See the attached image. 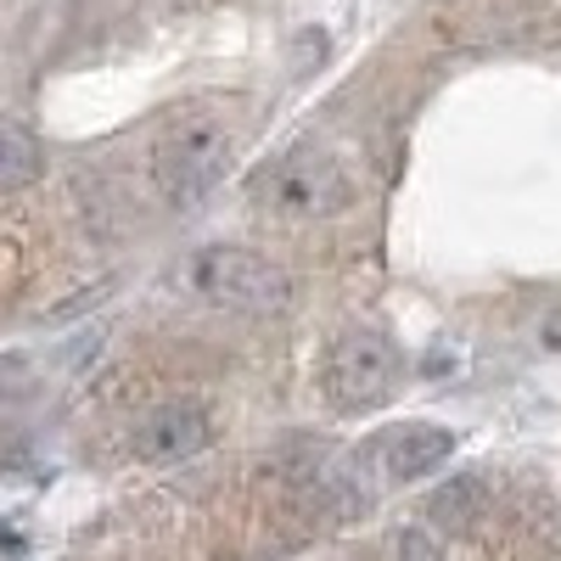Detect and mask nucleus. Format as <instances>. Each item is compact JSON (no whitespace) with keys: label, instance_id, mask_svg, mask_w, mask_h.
<instances>
[{"label":"nucleus","instance_id":"1","mask_svg":"<svg viewBox=\"0 0 561 561\" xmlns=\"http://www.w3.org/2000/svg\"><path fill=\"white\" fill-rule=\"evenodd\" d=\"M185 280H192V293H203L214 309H230V314H280L293 298L287 270L253 248H237V242L192 253Z\"/></svg>","mask_w":561,"mask_h":561},{"label":"nucleus","instance_id":"2","mask_svg":"<svg viewBox=\"0 0 561 561\" xmlns=\"http://www.w3.org/2000/svg\"><path fill=\"white\" fill-rule=\"evenodd\" d=\"M230 158H237V135H230L225 118H185L174 124L163 140H158V152H152V174H158V192L169 203H203L214 185L230 174Z\"/></svg>","mask_w":561,"mask_h":561},{"label":"nucleus","instance_id":"3","mask_svg":"<svg viewBox=\"0 0 561 561\" xmlns=\"http://www.w3.org/2000/svg\"><path fill=\"white\" fill-rule=\"evenodd\" d=\"M399 377H404V359H399L393 337L377 332V325H354L325 354L320 388L332 399V410L359 415V410H382L399 393Z\"/></svg>","mask_w":561,"mask_h":561},{"label":"nucleus","instance_id":"4","mask_svg":"<svg viewBox=\"0 0 561 561\" xmlns=\"http://www.w3.org/2000/svg\"><path fill=\"white\" fill-rule=\"evenodd\" d=\"M264 203L293 219H325L354 203V174L320 140H298L287 158H275L264 174Z\"/></svg>","mask_w":561,"mask_h":561},{"label":"nucleus","instance_id":"5","mask_svg":"<svg viewBox=\"0 0 561 561\" xmlns=\"http://www.w3.org/2000/svg\"><path fill=\"white\" fill-rule=\"evenodd\" d=\"M444 34L478 51H539L561 45V18L539 0H449L444 7Z\"/></svg>","mask_w":561,"mask_h":561},{"label":"nucleus","instance_id":"6","mask_svg":"<svg viewBox=\"0 0 561 561\" xmlns=\"http://www.w3.org/2000/svg\"><path fill=\"white\" fill-rule=\"evenodd\" d=\"M208 438H214L208 410L197 399H169V404L147 410V421L135 427V455L147 466H180V460L203 455Z\"/></svg>","mask_w":561,"mask_h":561},{"label":"nucleus","instance_id":"7","mask_svg":"<svg viewBox=\"0 0 561 561\" xmlns=\"http://www.w3.org/2000/svg\"><path fill=\"white\" fill-rule=\"evenodd\" d=\"M449 455H455V438L444 427H433V421H410V427H393L382 438V466L399 483H415V478L438 472Z\"/></svg>","mask_w":561,"mask_h":561},{"label":"nucleus","instance_id":"8","mask_svg":"<svg viewBox=\"0 0 561 561\" xmlns=\"http://www.w3.org/2000/svg\"><path fill=\"white\" fill-rule=\"evenodd\" d=\"M45 174V152L28 124L0 118V192H18V185H34Z\"/></svg>","mask_w":561,"mask_h":561},{"label":"nucleus","instance_id":"9","mask_svg":"<svg viewBox=\"0 0 561 561\" xmlns=\"http://www.w3.org/2000/svg\"><path fill=\"white\" fill-rule=\"evenodd\" d=\"M539 337H545V348H556V354H561V314H550V320L539 325Z\"/></svg>","mask_w":561,"mask_h":561}]
</instances>
